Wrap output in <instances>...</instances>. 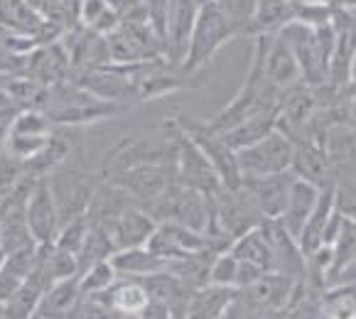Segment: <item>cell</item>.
I'll use <instances>...</instances> for the list:
<instances>
[{
  "label": "cell",
  "mask_w": 356,
  "mask_h": 319,
  "mask_svg": "<svg viewBox=\"0 0 356 319\" xmlns=\"http://www.w3.org/2000/svg\"><path fill=\"white\" fill-rule=\"evenodd\" d=\"M40 111L47 115L52 126H91V123L115 118V115L126 113L131 108L96 99L89 91L79 89L69 79H64L59 84L47 86Z\"/></svg>",
  "instance_id": "obj_1"
},
{
  "label": "cell",
  "mask_w": 356,
  "mask_h": 319,
  "mask_svg": "<svg viewBox=\"0 0 356 319\" xmlns=\"http://www.w3.org/2000/svg\"><path fill=\"white\" fill-rule=\"evenodd\" d=\"M236 37H238L236 27L216 10L214 3L202 6L197 10V17H194L192 32H189V40H187V49H184L182 64L177 69L189 79L197 76V74L204 72L214 62L219 49L224 44H229L231 40H236Z\"/></svg>",
  "instance_id": "obj_2"
},
{
  "label": "cell",
  "mask_w": 356,
  "mask_h": 319,
  "mask_svg": "<svg viewBox=\"0 0 356 319\" xmlns=\"http://www.w3.org/2000/svg\"><path fill=\"white\" fill-rule=\"evenodd\" d=\"M143 209L157 221V224H179L192 231L204 234L209 226V197L197 189L182 187V184H170L160 197L143 204Z\"/></svg>",
  "instance_id": "obj_3"
},
{
  "label": "cell",
  "mask_w": 356,
  "mask_h": 319,
  "mask_svg": "<svg viewBox=\"0 0 356 319\" xmlns=\"http://www.w3.org/2000/svg\"><path fill=\"white\" fill-rule=\"evenodd\" d=\"M165 140L152 142L145 138H123L121 142H115L104 157V165H101V174L106 177H113L118 172H126L133 167H143V165H160V163H172L175 160V142L170 128L163 123Z\"/></svg>",
  "instance_id": "obj_4"
},
{
  "label": "cell",
  "mask_w": 356,
  "mask_h": 319,
  "mask_svg": "<svg viewBox=\"0 0 356 319\" xmlns=\"http://www.w3.org/2000/svg\"><path fill=\"white\" fill-rule=\"evenodd\" d=\"M172 123L177 126L179 133L189 138L194 145L204 152V157L211 163V167L216 170L221 184L226 189L241 187V174H238V165H236V152L224 142L221 133L211 131L204 121H197L192 115H175Z\"/></svg>",
  "instance_id": "obj_5"
},
{
  "label": "cell",
  "mask_w": 356,
  "mask_h": 319,
  "mask_svg": "<svg viewBox=\"0 0 356 319\" xmlns=\"http://www.w3.org/2000/svg\"><path fill=\"white\" fill-rule=\"evenodd\" d=\"M165 126L172 133V142H175V184H182V187L197 189L202 194H214L219 192L224 184H221L216 170L211 167V163L204 157V152L194 145L184 133L177 131V126L172 123V118L165 121Z\"/></svg>",
  "instance_id": "obj_6"
},
{
  "label": "cell",
  "mask_w": 356,
  "mask_h": 319,
  "mask_svg": "<svg viewBox=\"0 0 356 319\" xmlns=\"http://www.w3.org/2000/svg\"><path fill=\"white\" fill-rule=\"evenodd\" d=\"M290 160H293V140L278 128L263 136L261 140L236 150V165L241 179L285 172L290 170Z\"/></svg>",
  "instance_id": "obj_7"
},
{
  "label": "cell",
  "mask_w": 356,
  "mask_h": 319,
  "mask_svg": "<svg viewBox=\"0 0 356 319\" xmlns=\"http://www.w3.org/2000/svg\"><path fill=\"white\" fill-rule=\"evenodd\" d=\"M47 184L59 211V226L89 211L96 184L86 172H81L79 167H67V160H64L54 172L47 174Z\"/></svg>",
  "instance_id": "obj_8"
},
{
  "label": "cell",
  "mask_w": 356,
  "mask_h": 319,
  "mask_svg": "<svg viewBox=\"0 0 356 319\" xmlns=\"http://www.w3.org/2000/svg\"><path fill=\"white\" fill-rule=\"evenodd\" d=\"M69 81L76 84L79 89L89 91L91 96L111 104L133 106L138 104V89L136 81L128 79L115 64H104V67H74L69 69Z\"/></svg>",
  "instance_id": "obj_9"
},
{
  "label": "cell",
  "mask_w": 356,
  "mask_h": 319,
  "mask_svg": "<svg viewBox=\"0 0 356 319\" xmlns=\"http://www.w3.org/2000/svg\"><path fill=\"white\" fill-rule=\"evenodd\" d=\"M278 37L288 44V49L293 52L295 62L300 69V81L305 86H325L327 84V62L322 57L317 40H314V27L305 25V22L290 20L285 27H280Z\"/></svg>",
  "instance_id": "obj_10"
},
{
  "label": "cell",
  "mask_w": 356,
  "mask_h": 319,
  "mask_svg": "<svg viewBox=\"0 0 356 319\" xmlns=\"http://www.w3.org/2000/svg\"><path fill=\"white\" fill-rule=\"evenodd\" d=\"M106 184L121 189L126 197H136L138 202L147 204L155 197L165 192L170 184H175V165L172 163H160V165H143V167H133L126 172H118L113 177H106Z\"/></svg>",
  "instance_id": "obj_11"
},
{
  "label": "cell",
  "mask_w": 356,
  "mask_h": 319,
  "mask_svg": "<svg viewBox=\"0 0 356 319\" xmlns=\"http://www.w3.org/2000/svg\"><path fill=\"white\" fill-rule=\"evenodd\" d=\"M145 248H150L155 256H160L163 261L172 263L179 261V258H187L194 256V253H214L209 246V238L200 231H192L187 226H179V224H157L152 236L147 238Z\"/></svg>",
  "instance_id": "obj_12"
},
{
  "label": "cell",
  "mask_w": 356,
  "mask_h": 319,
  "mask_svg": "<svg viewBox=\"0 0 356 319\" xmlns=\"http://www.w3.org/2000/svg\"><path fill=\"white\" fill-rule=\"evenodd\" d=\"M25 221L27 229H30L32 241L37 246H44V243H52L57 238L59 231V211L54 204V197L49 192L47 177L35 179L30 194L25 199Z\"/></svg>",
  "instance_id": "obj_13"
},
{
  "label": "cell",
  "mask_w": 356,
  "mask_h": 319,
  "mask_svg": "<svg viewBox=\"0 0 356 319\" xmlns=\"http://www.w3.org/2000/svg\"><path fill=\"white\" fill-rule=\"evenodd\" d=\"M69 54L64 49V44L59 42H47V44H37L30 52L25 54V62H22L20 76H27L32 81H37L40 86H54L59 81L69 76Z\"/></svg>",
  "instance_id": "obj_14"
},
{
  "label": "cell",
  "mask_w": 356,
  "mask_h": 319,
  "mask_svg": "<svg viewBox=\"0 0 356 319\" xmlns=\"http://www.w3.org/2000/svg\"><path fill=\"white\" fill-rule=\"evenodd\" d=\"M261 231L270 248L273 270L295 277V280H305V270H307L305 253L300 251V243L285 231V226L278 219H263Z\"/></svg>",
  "instance_id": "obj_15"
},
{
  "label": "cell",
  "mask_w": 356,
  "mask_h": 319,
  "mask_svg": "<svg viewBox=\"0 0 356 319\" xmlns=\"http://www.w3.org/2000/svg\"><path fill=\"white\" fill-rule=\"evenodd\" d=\"M295 283H298L295 277L268 270V272H263L258 280H253L251 285L238 290L236 304H241V307H246V309H263V307L283 309L285 304H288L290 295H293Z\"/></svg>",
  "instance_id": "obj_16"
},
{
  "label": "cell",
  "mask_w": 356,
  "mask_h": 319,
  "mask_svg": "<svg viewBox=\"0 0 356 319\" xmlns=\"http://www.w3.org/2000/svg\"><path fill=\"white\" fill-rule=\"evenodd\" d=\"M293 182L295 174L290 170H285V172L266 174V177H243L241 187L251 194L263 219H278L285 209Z\"/></svg>",
  "instance_id": "obj_17"
},
{
  "label": "cell",
  "mask_w": 356,
  "mask_h": 319,
  "mask_svg": "<svg viewBox=\"0 0 356 319\" xmlns=\"http://www.w3.org/2000/svg\"><path fill=\"white\" fill-rule=\"evenodd\" d=\"M290 172L317 189L334 187V167H332L325 147L314 140H293Z\"/></svg>",
  "instance_id": "obj_18"
},
{
  "label": "cell",
  "mask_w": 356,
  "mask_h": 319,
  "mask_svg": "<svg viewBox=\"0 0 356 319\" xmlns=\"http://www.w3.org/2000/svg\"><path fill=\"white\" fill-rule=\"evenodd\" d=\"M157 221L147 214L143 206L126 204L108 224L104 226L111 236V243H113L115 251H123V248H138L145 246L147 238L155 231Z\"/></svg>",
  "instance_id": "obj_19"
},
{
  "label": "cell",
  "mask_w": 356,
  "mask_h": 319,
  "mask_svg": "<svg viewBox=\"0 0 356 319\" xmlns=\"http://www.w3.org/2000/svg\"><path fill=\"white\" fill-rule=\"evenodd\" d=\"M49 285H52V277H49L47 268H44L42 253H40V246H37V261L32 272L25 277V283L0 304L3 319H30L35 314L37 304H40V297H42Z\"/></svg>",
  "instance_id": "obj_20"
},
{
  "label": "cell",
  "mask_w": 356,
  "mask_h": 319,
  "mask_svg": "<svg viewBox=\"0 0 356 319\" xmlns=\"http://www.w3.org/2000/svg\"><path fill=\"white\" fill-rule=\"evenodd\" d=\"M263 74H266V81L278 89L280 94H285L293 86L302 84L300 81V69L295 62L293 52L288 49V44L280 40L278 35H268L266 42V54H263Z\"/></svg>",
  "instance_id": "obj_21"
},
{
  "label": "cell",
  "mask_w": 356,
  "mask_h": 319,
  "mask_svg": "<svg viewBox=\"0 0 356 319\" xmlns=\"http://www.w3.org/2000/svg\"><path fill=\"white\" fill-rule=\"evenodd\" d=\"M81 300H84V295L79 290V275L67 277V280H57V283H52L44 290V295L40 297V304H37L32 317L74 319V312H76Z\"/></svg>",
  "instance_id": "obj_22"
},
{
  "label": "cell",
  "mask_w": 356,
  "mask_h": 319,
  "mask_svg": "<svg viewBox=\"0 0 356 319\" xmlns=\"http://www.w3.org/2000/svg\"><path fill=\"white\" fill-rule=\"evenodd\" d=\"M317 197H320V189L312 187V184L305 182V179L295 177L293 187H290V194H288V202H285V209H283V214L278 216V221L285 226V231L293 236L295 241L300 238V231H302L305 221L312 214L314 204H317Z\"/></svg>",
  "instance_id": "obj_23"
},
{
  "label": "cell",
  "mask_w": 356,
  "mask_h": 319,
  "mask_svg": "<svg viewBox=\"0 0 356 319\" xmlns=\"http://www.w3.org/2000/svg\"><path fill=\"white\" fill-rule=\"evenodd\" d=\"M238 290L219 288V285H204V288L192 290L187 302L184 319H221L229 307H234Z\"/></svg>",
  "instance_id": "obj_24"
},
{
  "label": "cell",
  "mask_w": 356,
  "mask_h": 319,
  "mask_svg": "<svg viewBox=\"0 0 356 319\" xmlns=\"http://www.w3.org/2000/svg\"><path fill=\"white\" fill-rule=\"evenodd\" d=\"M108 261H111V265H113L115 275L131 277V280H138V277H145V275H155V272H163V270H168V265H170L168 261H163L160 256H155V253L145 246L113 251V256H111Z\"/></svg>",
  "instance_id": "obj_25"
},
{
  "label": "cell",
  "mask_w": 356,
  "mask_h": 319,
  "mask_svg": "<svg viewBox=\"0 0 356 319\" xmlns=\"http://www.w3.org/2000/svg\"><path fill=\"white\" fill-rule=\"evenodd\" d=\"M290 20H293V3L290 0H256L251 22H248L243 37L278 35L280 27H285Z\"/></svg>",
  "instance_id": "obj_26"
},
{
  "label": "cell",
  "mask_w": 356,
  "mask_h": 319,
  "mask_svg": "<svg viewBox=\"0 0 356 319\" xmlns=\"http://www.w3.org/2000/svg\"><path fill=\"white\" fill-rule=\"evenodd\" d=\"M37 261V246H27L20 251L3 253V261H0V304L6 302L22 283L25 277L32 272Z\"/></svg>",
  "instance_id": "obj_27"
},
{
  "label": "cell",
  "mask_w": 356,
  "mask_h": 319,
  "mask_svg": "<svg viewBox=\"0 0 356 319\" xmlns=\"http://www.w3.org/2000/svg\"><path fill=\"white\" fill-rule=\"evenodd\" d=\"M332 211H334V187L320 189V197H317V204H314L309 219L305 221L302 231H300V251L305 256H309L312 251L322 246V236H325V226L330 221Z\"/></svg>",
  "instance_id": "obj_28"
},
{
  "label": "cell",
  "mask_w": 356,
  "mask_h": 319,
  "mask_svg": "<svg viewBox=\"0 0 356 319\" xmlns=\"http://www.w3.org/2000/svg\"><path fill=\"white\" fill-rule=\"evenodd\" d=\"M94 297L108 304L118 314H138L147 304V293L138 280H131V277H118L106 293L94 295Z\"/></svg>",
  "instance_id": "obj_29"
},
{
  "label": "cell",
  "mask_w": 356,
  "mask_h": 319,
  "mask_svg": "<svg viewBox=\"0 0 356 319\" xmlns=\"http://www.w3.org/2000/svg\"><path fill=\"white\" fill-rule=\"evenodd\" d=\"M278 128V108L275 111H263V113H256L246 121H241L238 126H234L231 131L221 133L224 142L231 147V150H241V147L251 145V142L261 140L263 136H268L270 131Z\"/></svg>",
  "instance_id": "obj_30"
},
{
  "label": "cell",
  "mask_w": 356,
  "mask_h": 319,
  "mask_svg": "<svg viewBox=\"0 0 356 319\" xmlns=\"http://www.w3.org/2000/svg\"><path fill=\"white\" fill-rule=\"evenodd\" d=\"M229 253L241 263H251V265L261 268V270H273V256L268 248L266 236H263L261 226L243 231L241 236H236L229 246Z\"/></svg>",
  "instance_id": "obj_31"
},
{
  "label": "cell",
  "mask_w": 356,
  "mask_h": 319,
  "mask_svg": "<svg viewBox=\"0 0 356 319\" xmlns=\"http://www.w3.org/2000/svg\"><path fill=\"white\" fill-rule=\"evenodd\" d=\"M113 243H111V236L108 231L104 229L101 224H89V231H86L84 241H81V248L76 253V265H79V272H84L86 268L96 265L101 261H108L113 256Z\"/></svg>",
  "instance_id": "obj_32"
},
{
  "label": "cell",
  "mask_w": 356,
  "mask_h": 319,
  "mask_svg": "<svg viewBox=\"0 0 356 319\" xmlns=\"http://www.w3.org/2000/svg\"><path fill=\"white\" fill-rule=\"evenodd\" d=\"M118 15L108 6V0H79V25L94 30L99 35H108L118 27Z\"/></svg>",
  "instance_id": "obj_33"
},
{
  "label": "cell",
  "mask_w": 356,
  "mask_h": 319,
  "mask_svg": "<svg viewBox=\"0 0 356 319\" xmlns=\"http://www.w3.org/2000/svg\"><path fill=\"white\" fill-rule=\"evenodd\" d=\"M115 280H118V275H115L111 261H101L96 265L86 268L84 272H79V290L84 297H94V295L106 293Z\"/></svg>",
  "instance_id": "obj_34"
},
{
  "label": "cell",
  "mask_w": 356,
  "mask_h": 319,
  "mask_svg": "<svg viewBox=\"0 0 356 319\" xmlns=\"http://www.w3.org/2000/svg\"><path fill=\"white\" fill-rule=\"evenodd\" d=\"M216 10L236 27L238 37L246 35V27L251 22L253 8H256V0H214Z\"/></svg>",
  "instance_id": "obj_35"
},
{
  "label": "cell",
  "mask_w": 356,
  "mask_h": 319,
  "mask_svg": "<svg viewBox=\"0 0 356 319\" xmlns=\"http://www.w3.org/2000/svg\"><path fill=\"white\" fill-rule=\"evenodd\" d=\"M332 8L334 6H327L322 0H298L293 3V20L305 22L309 27L327 25L332 20Z\"/></svg>",
  "instance_id": "obj_36"
},
{
  "label": "cell",
  "mask_w": 356,
  "mask_h": 319,
  "mask_svg": "<svg viewBox=\"0 0 356 319\" xmlns=\"http://www.w3.org/2000/svg\"><path fill=\"white\" fill-rule=\"evenodd\" d=\"M236 272H238V261L229 251L216 253L209 265V285L236 290Z\"/></svg>",
  "instance_id": "obj_37"
},
{
  "label": "cell",
  "mask_w": 356,
  "mask_h": 319,
  "mask_svg": "<svg viewBox=\"0 0 356 319\" xmlns=\"http://www.w3.org/2000/svg\"><path fill=\"white\" fill-rule=\"evenodd\" d=\"M121 314L113 312L108 304H104L96 297H84L79 302L76 312H74V319H118Z\"/></svg>",
  "instance_id": "obj_38"
},
{
  "label": "cell",
  "mask_w": 356,
  "mask_h": 319,
  "mask_svg": "<svg viewBox=\"0 0 356 319\" xmlns=\"http://www.w3.org/2000/svg\"><path fill=\"white\" fill-rule=\"evenodd\" d=\"M143 8H145V15L150 27L163 37L165 42V20H168V0H143Z\"/></svg>",
  "instance_id": "obj_39"
},
{
  "label": "cell",
  "mask_w": 356,
  "mask_h": 319,
  "mask_svg": "<svg viewBox=\"0 0 356 319\" xmlns=\"http://www.w3.org/2000/svg\"><path fill=\"white\" fill-rule=\"evenodd\" d=\"M136 317L138 319H172V314H170V309L165 307V304L147 300V304L140 309V312L136 314Z\"/></svg>",
  "instance_id": "obj_40"
},
{
  "label": "cell",
  "mask_w": 356,
  "mask_h": 319,
  "mask_svg": "<svg viewBox=\"0 0 356 319\" xmlns=\"http://www.w3.org/2000/svg\"><path fill=\"white\" fill-rule=\"evenodd\" d=\"M246 319H283V309H273V307L246 309Z\"/></svg>",
  "instance_id": "obj_41"
},
{
  "label": "cell",
  "mask_w": 356,
  "mask_h": 319,
  "mask_svg": "<svg viewBox=\"0 0 356 319\" xmlns=\"http://www.w3.org/2000/svg\"><path fill=\"white\" fill-rule=\"evenodd\" d=\"M8 126H10V121H8V123H0V152H3V147H6V136H8Z\"/></svg>",
  "instance_id": "obj_42"
},
{
  "label": "cell",
  "mask_w": 356,
  "mask_h": 319,
  "mask_svg": "<svg viewBox=\"0 0 356 319\" xmlns=\"http://www.w3.org/2000/svg\"><path fill=\"white\" fill-rule=\"evenodd\" d=\"M194 3H197V6H209V3H214V0H194Z\"/></svg>",
  "instance_id": "obj_43"
},
{
  "label": "cell",
  "mask_w": 356,
  "mask_h": 319,
  "mask_svg": "<svg viewBox=\"0 0 356 319\" xmlns=\"http://www.w3.org/2000/svg\"><path fill=\"white\" fill-rule=\"evenodd\" d=\"M0 261H3V251H0Z\"/></svg>",
  "instance_id": "obj_44"
},
{
  "label": "cell",
  "mask_w": 356,
  "mask_h": 319,
  "mask_svg": "<svg viewBox=\"0 0 356 319\" xmlns=\"http://www.w3.org/2000/svg\"><path fill=\"white\" fill-rule=\"evenodd\" d=\"M290 3H298V0H290Z\"/></svg>",
  "instance_id": "obj_45"
},
{
  "label": "cell",
  "mask_w": 356,
  "mask_h": 319,
  "mask_svg": "<svg viewBox=\"0 0 356 319\" xmlns=\"http://www.w3.org/2000/svg\"><path fill=\"white\" fill-rule=\"evenodd\" d=\"M30 319H40V317H30Z\"/></svg>",
  "instance_id": "obj_46"
}]
</instances>
